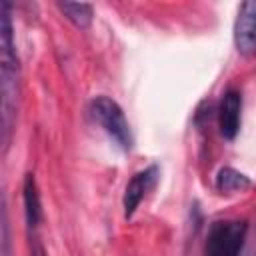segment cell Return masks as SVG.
Instances as JSON below:
<instances>
[{
    "instance_id": "1",
    "label": "cell",
    "mask_w": 256,
    "mask_h": 256,
    "mask_svg": "<svg viewBox=\"0 0 256 256\" xmlns=\"http://www.w3.org/2000/svg\"><path fill=\"white\" fill-rule=\"evenodd\" d=\"M0 94H2V144L4 148L10 146L18 98H20V60L16 52L10 4L2 2V34H0Z\"/></svg>"
},
{
    "instance_id": "2",
    "label": "cell",
    "mask_w": 256,
    "mask_h": 256,
    "mask_svg": "<svg viewBox=\"0 0 256 256\" xmlns=\"http://www.w3.org/2000/svg\"><path fill=\"white\" fill-rule=\"evenodd\" d=\"M90 116L92 120L116 142V146H120L122 150H130L134 144V136L130 130V124L124 116V110L120 108V104L116 100H112L110 96H96L90 100Z\"/></svg>"
},
{
    "instance_id": "3",
    "label": "cell",
    "mask_w": 256,
    "mask_h": 256,
    "mask_svg": "<svg viewBox=\"0 0 256 256\" xmlns=\"http://www.w3.org/2000/svg\"><path fill=\"white\" fill-rule=\"evenodd\" d=\"M248 234L246 220H216L206 236V256H240Z\"/></svg>"
},
{
    "instance_id": "4",
    "label": "cell",
    "mask_w": 256,
    "mask_h": 256,
    "mask_svg": "<svg viewBox=\"0 0 256 256\" xmlns=\"http://www.w3.org/2000/svg\"><path fill=\"white\" fill-rule=\"evenodd\" d=\"M158 178H160V168L156 164H152V166L136 172L130 178V182L124 188V196H122V208H124V218L126 220L134 216V212L138 210L140 202L158 184Z\"/></svg>"
},
{
    "instance_id": "5",
    "label": "cell",
    "mask_w": 256,
    "mask_h": 256,
    "mask_svg": "<svg viewBox=\"0 0 256 256\" xmlns=\"http://www.w3.org/2000/svg\"><path fill=\"white\" fill-rule=\"evenodd\" d=\"M234 46L238 54L256 56V0L242 2L234 22Z\"/></svg>"
},
{
    "instance_id": "6",
    "label": "cell",
    "mask_w": 256,
    "mask_h": 256,
    "mask_svg": "<svg viewBox=\"0 0 256 256\" xmlns=\"http://www.w3.org/2000/svg\"><path fill=\"white\" fill-rule=\"evenodd\" d=\"M240 112H242V96L238 90L230 88L222 94L218 106V128L222 138L234 140L240 130Z\"/></svg>"
},
{
    "instance_id": "7",
    "label": "cell",
    "mask_w": 256,
    "mask_h": 256,
    "mask_svg": "<svg viewBox=\"0 0 256 256\" xmlns=\"http://www.w3.org/2000/svg\"><path fill=\"white\" fill-rule=\"evenodd\" d=\"M22 200H24V216H26V226L34 234L42 222V202H40V192L38 184L32 172L24 176L22 184Z\"/></svg>"
},
{
    "instance_id": "8",
    "label": "cell",
    "mask_w": 256,
    "mask_h": 256,
    "mask_svg": "<svg viewBox=\"0 0 256 256\" xmlns=\"http://www.w3.org/2000/svg\"><path fill=\"white\" fill-rule=\"evenodd\" d=\"M214 186L218 192L222 194H232V192H244L252 186L250 178L242 172H238L236 168H230V166H224L218 170L216 174V180H214Z\"/></svg>"
},
{
    "instance_id": "9",
    "label": "cell",
    "mask_w": 256,
    "mask_h": 256,
    "mask_svg": "<svg viewBox=\"0 0 256 256\" xmlns=\"http://www.w3.org/2000/svg\"><path fill=\"white\" fill-rule=\"evenodd\" d=\"M58 8L80 30L90 28V24L94 20V8H92V4H86V2H58Z\"/></svg>"
},
{
    "instance_id": "10",
    "label": "cell",
    "mask_w": 256,
    "mask_h": 256,
    "mask_svg": "<svg viewBox=\"0 0 256 256\" xmlns=\"http://www.w3.org/2000/svg\"><path fill=\"white\" fill-rule=\"evenodd\" d=\"M32 256H46V252H44V248H42L40 244H34V250H32Z\"/></svg>"
}]
</instances>
